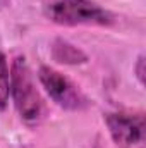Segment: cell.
<instances>
[{
  "mask_svg": "<svg viewBox=\"0 0 146 148\" xmlns=\"http://www.w3.org/2000/svg\"><path fill=\"white\" fill-rule=\"evenodd\" d=\"M10 100L28 127H36L45 119V103L36 90L33 73L23 55L10 64Z\"/></svg>",
  "mask_w": 146,
  "mask_h": 148,
  "instance_id": "1",
  "label": "cell"
},
{
  "mask_svg": "<svg viewBox=\"0 0 146 148\" xmlns=\"http://www.w3.org/2000/svg\"><path fill=\"white\" fill-rule=\"evenodd\" d=\"M43 14L60 26H110L115 21L95 0H43Z\"/></svg>",
  "mask_w": 146,
  "mask_h": 148,
  "instance_id": "2",
  "label": "cell"
},
{
  "mask_svg": "<svg viewBox=\"0 0 146 148\" xmlns=\"http://www.w3.org/2000/svg\"><path fill=\"white\" fill-rule=\"evenodd\" d=\"M38 81L52 98L55 105L64 110H84L89 107V100L86 95L74 84L69 77L50 66H40L38 69Z\"/></svg>",
  "mask_w": 146,
  "mask_h": 148,
  "instance_id": "3",
  "label": "cell"
},
{
  "mask_svg": "<svg viewBox=\"0 0 146 148\" xmlns=\"http://www.w3.org/2000/svg\"><path fill=\"white\" fill-rule=\"evenodd\" d=\"M103 122L115 145L124 148L136 147L145 141V117L143 114L107 112Z\"/></svg>",
  "mask_w": 146,
  "mask_h": 148,
  "instance_id": "4",
  "label": "cell"
},
{
  "mask_svg": "<svg viewBox=\"0 0 146 148\" xmlns=\"http://www.w3.org/2000/svg\"><path fill=\"white\" fill-rule=\"evenodd\" d=\"M52 57L59 64L65 66H83L89 60L88 53L64 38H55L52 41Z\"/></svg>",
  "mask_w": 146,
  "mask_h": 148,
  "instance_id": "5",
  "label": "cell"
},
{
  "mask_svg": "<svg viewBox=\"0 0 146 148\" xmlns=\"http://www.w3.org/2000/svg\"><path fill=\"white\" fill-rule=\"evenodd\" d=\"M10 100V67L7 55L0 52V110L3 112L9 107Z\"/></svg>",
  "mask_w": 146,
  "mask_h": 148,
  "instance_id": "6",
  "label": "cell"
},
{
  "mask_svg": "<svg viewBox=\"0 0 146 148\" xmlns=\"http://www.w3.org/2000/svg\"><path fill=\"white\" fill-rule=\"evenodd\" d=\"M132 71H134V76H136L138 83H139L141 86H145V77H146V59H145V53H139V55H138Z\"/></svg>",
  "mask_w": 146,
  "mask_h": 148,
  "instance_id": "7",
  "label": "cell"
},
{
  "mask_svg": "<svg viewBox=\"0 0 146 148\" xmlns=\"http://www.w3.org/2000/svg\"><path fill=\"white\" fill-rule=\"evenodd\" d=\"M86 148H102V143H100V136H95L89 143H88V147Z\"/></svg>",
  "mask_w": 146,
  "mask_h": 148,
  "instance_id": "8",
  "label": "cell"
},
{
  "mask_svg": "<svg viewBox=\"0 0 146 148\" xmlns=\"http://www.w3.org/2000/svg\"><path fill=\"white\" fill-rule=\"evenodd\" d=\"M9 3H10V0H0V10H2L3 7H7Z\"/></svg>",
  "mask_w": 146,
  "mask_h": 148,
  "instance_id": "9",
  "label": "cell"
}]
</instances>
